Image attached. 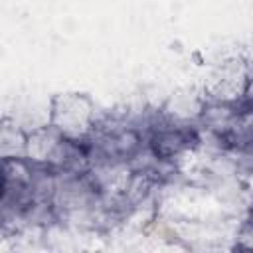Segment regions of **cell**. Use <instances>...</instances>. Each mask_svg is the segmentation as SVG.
I'll use <instances>...</instances> for the list:
<instances>
[{"label": "cell", "mask_w": 253, "mask_h": 253, "mask_svg": "<svg viewBox=\"0 0 253 253\" xmlns=\"http://www.w3.org/2000/svg\"><path fill=\"white\" fill-rule=\"evenodd\" d=\"M241 101L247 103V105H253V73H249V77H247V83H245Z\"/></svg>", "instance_id": "2"}, {"label": "cell", "mask_w": 253, "mask_h": 253, "mask_svg": "<svg viewBox=\"0 0 253 253\" xmlns=\"http://www.w3.org/2000/svg\"><path fill=\"white\" fill-rule=\"evenodd\" d=\"M47 123L65 138L83 142L91 136L97 125L95 105L87 95H79V93L57 95L51 101Z\"/></svg>", "instance_id": "1"}]
</instances>
